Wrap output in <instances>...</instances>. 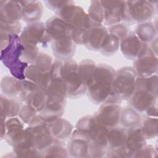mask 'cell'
I'll return each instance as SVG.
<instances>
[{
    "instance_id": "ba28073f",
    "label": "cell",
    "mask_w": 158,
    "mask_h": 158,
    "mask_svg": "<svg viewBox=\"0 0 158 158\" xmlns=\"http://www.w3.org/2000/svg\"><path fill=\"white\" fill-rule=\"evenodd\" d=\"M127 133L124 129L121 128H114L110 131H108V143L109 146L114 151H117L119 149L121 151L122 146H123L125 143Z\"/></svg>"
},
{
    "instance_id": "5b68a950",
    "label": "cell",
    "mask_w": 158,
    "mask_h": 158,
    "mask_svg": "<svg viewBox=\"0 0 158 158\" xmlns=\"http://www.w3.org/2000/svg\"><path fill=\"white\" fill-rule=\"evenodd\" d=\"M130 35L128 36L124 41H123L121 43V48L122 52L128 58L133 59L135 58L136 56L138 57L139 56V52H144L146 49L143 48L145 47L144 45H141L140 40L138 37L133 33H131Z\"/></svg>"
},
{
    "instance_id": "5bb4252c",
    "label": "cell",
    "mask_w": 158,
    "mask_h": 158,
    "mask_svg": "<svg viewBox=\"0 0 158 158\" xmlns=\"http://www.w3.org/2000/svg\"><path fill=\"white\" fill-rule=\"evenodd\" d=\"M48 77H49L48 76H46V77H45V78H48ZM46 80V79H43V81H44V80ZM45 83H48V81H46V82H45Z\"/></svg>"
},
{
    "instance_id": "8992f818",
    "label": "cell",
    "mask_w": 158,
    "mask_h": 158,
    "mask_svg": "<svg viewBox=\"0 0 158 158\" xmlns=\"http://www.w3.org/2000/svg\"><path fill=\"white\" fill-rule=\"evenodd\" d=\"M130 132L127 133L125 140V148L130 153L139 151L145 144L144 136L141 128H131Z\"/></svg>"
},
{
    "instance_id": "6da1fadb",
    "label": "cell",
    "mask_w": 158,
    "mask_h": 158,
    "mask_svg": "<svg viewBox=\"0 0 158 158\" xmlns=\"http://www.w3.org/2000/svg\"><path fill=\"white\" fill-rule=\"evenodd\" d=\"M114 74L112 69L107 65H102L94 69L86 80L89 94L93 101L101 102L113 95Z\"/></svg>"
},
{
    "instance_id": "7c38bea8",
    "label": "cell",
    "mask_w": 158,
    "mask_h": 158,
    "mask_svg": "<svg viewBox=\"0 0 158 158\" xmlns=\"http://www.w3.org/2000/svg\"><path fill=\"white\" fill-rule=\"evenodd\" d=\"M151 23H144L138 26L136 29V35L138 38L144 42H149L154 38V27Z\"/></svg>"
},
{
    "instance_id": "30bf717a",
    "label": "cell",
    "mask_w": 158,
    "mask_h": 158,
    "mask_svg": "<svg viewBox=\"0 0 158 158\" xmlns=\"http://www.w3.org/2000/svg\"><path fill=\"white\" fill-rule=\"evenodd\" d=\"M6 123V128L7 130V140H9V143H14L18 137L21 135L19 132H21L23 128V125L17 118L9 119Z\"/></svg>"
},
{
    "instance_id": "4fadbf2b",
    "label": "cell",
    "mask_w": 158,
    "mask_h": 158,
    "mask_svg": "<svg viewBox=\"0 0 158 158\" xmlns=\"http://www.w3.org/2000/svg\"><path fill=\"white\" fill-rule=\"evenodd\" d=\"M1 100L4 102V104L1 102V105L4 106V116L11 117L15 115L20 110L19 104L14 100L1 96Z\"/></svg>"
},
{
    "instance_id": "7a4b0ae2",
    "label": "cell",
    "mask_w": 158,
    "mask_h": 158,
    "mask_svg": "<svg viewBox=\"0 0 158 158\" xmlns=\"http://www.w3.org/2000/svg\"><path fill=\"white\" fill-rule=\"evenodd\" d=\"M24 47L17 34H9V40L4 49H1V59L16 79H25V70L27 63L22 62L19 58L22 56Z\"/></svg>"
},
{
    "instance_id": "277c9868",
    "label": "cell",
    "mask_w": 158,
    "mask_h": 158,
    "mask_svg": "<svg viewBox=\"0 0 158 158\" xmlns=\"http://www.w3.org/2000/svg\"><path fill=\"white\" fill-rule=\"evenodd\" d=\"M96 114L94 118L98 123L104 127L112 128L119 122L120 107L115 104H106Z\"/></svg>"
},
{
    "instance_id": "3957f363",
    "label": "cell",
    "mask_w": 158,
    "mask_h": 158,
    "mask_svg": "<svg viewBox=\"0 0 158 158\" xmlns=\"http://www.w3.org/2000/svg\"><path fill=\"white\" fill-rule=\"evenodd\" d=\"M135 74L130 67L123 68L116 73L112 83V92L116 97L126 99L132 96L136 89Z\"/></svg>"
},
{
    "instance_id": "52a82bcc",
    "label": "cell",
    "mask_w": 158,
    "mask_h": 158,
    "mask_svg": "<svg viewBox=\"0 0 158 158\" xmlns=\"http://www.w3.org/2000/svg\"><path fill=\"white\" fill-rule=\"evenodd\" d=\"M148 50H146L143 54H141L140 56H143V59H138L135 62L134 67L135 72L141 76H148L154 72V70L157 69V60H154L156 59H153V57L149 54H146Z\"/></svg>"
},
{
    "instance_id": "9c48e42d",
    "label": "cell",
    "mask_w": 158,
    "mask_h": 158,
    "mask_svg": "<svg viewBox=\"0 0 158 158\" xmlns=\"http://www.w3.org/2000/svg\"><path fill=\"white\" fill-rule=\"evenodd\" d=\"M24 6L22 11V17L27 22L36 20L40 19L42 14V6L38 2L30 1Z\"/></svg>"
},
{
    "instance_id": "8fae6325",
    "label": "cell",
    "mask_w": 158,
    "mask_h": 158,
    "mask_svg": "<svg viewBox=\"0 0 158 158\" xmlns=\"http://www.w3.org/2000/svg\"><path fill=\"white\" fill-rule=\"evenodd\" d=\"M121 121L122 125L126 127L133 128L137 127L140 122V117L130 108H125L122 113Z\"/></svg>"
}]
</instances>
